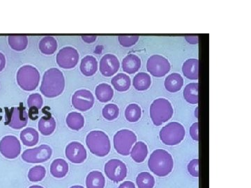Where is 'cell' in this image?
Segmentation results:
<instances>
[{
	"instance_id": "6da1fadb",
	"label": "cell",
	"mask_w": 251,
	"mask_h": 188,
	"mask_svg": "<svg viewBox=\"0 0 251 188\" xmlns=\"http://www.w3.org/2000/svg\"><path fill=\"white\" fill-rule=\"evenodd\" d=\"M65 79L63 72L57 68H51L44 73L40 91L43 95L49 98L59 96L64 92Z\"/></svg>"
},
{
	"instance_id": "7a4b0ae2",
	"label": "cell",
	"mask_w": 251,
	"mask_h": 188,
	"mask_svg": "<svg viewBox=\"0 0 251 188\" xmlns=\"http://www.w3.org/2000/svg\"><path fill=\"white\" fill-rule=\"evenodd\" d=\"M150 171L159 177H165L171 174L174 167L173 157L168 151L156 149L150 156L148 161Z\"/></svg>"
},
{
	"instance_id": "3957f363",
	"label": "cell",
	"mask_w": 251,
	"mask_h": 188,
	"mask_svg": "<svg viewBox=\"0 0 251 188\" xmlns=\"http://www.w3.org/2000/svg\"><path fill=\"white\" fill-rule=\"evenodd\" d=\"M86 143L91 153L99 157L106 156L111 148L108 135L100 130L90 132L86 138Z\"/></svg>"
},
{
	"instance_id": "277c9868",
	"label": "cell",
	"mask_w": 251,
	"mask_h": 188,
	"mask_svg": "<svg viewBox=\"0 0 251 188\" xmlns=\"http://www.w3.org/2000/svg\"><path fill=\"white\" fill-rule=\"evenodd\" d=\"M174 110L169 100L166 98H158L155 100L150 106V117L153 123L160 126L163 123L169 121L173 117Z\"/></svg>"
},
{
	"instance_id": "5b68a950",
	"label": "cell",
	"mask_w": 251,
	"mask_h": 188,
	"mask_svg": "<svg viewBox=\"0 0 251 188\" xmlns=\"http://www.w3.org/2000/svg\"><path fill=\"white\" fill-rule=\"evenodd\" d=\"M17 82L22 90L31 92L35 90L40 81V73L35 67L23 66L17 72Z\"/></svg>"
},
{
	"instance_id": "8992f818",
	"label": "cell",
	"mask_w": 251,
	"mask_h": 188,
	"mask_svg": "<svg viewBox=\"0 0 251 188\" xmlns=\"http://www.w3.org/2000/svg\"><path fill=\"white\" fill-rule=\"evenodd\" d=\"M186 130L184 127L178 122H171L165 125L159 133L162 142L168 146L179 144L184 139Z\"/></svg>"
},
{
	"instance_id": "52a82bcc",
	"label": "cell",
	"mask_w": 251,
	"mask_h": 188,
	"mask_svg": "<svg viewBox=\"0 0 251 188\" xmlns=\"http://www.w3.org/2000/svg\"><path fill=\"white\" fill-rule=\"evenodd\" d=\"M136 141L137 136L133 131L127 129L121 130L114 136V147L117 152L122 156H128L132 146Z\"/></svg>"
},
{
	"instance_id": "ba28073f",
	"label": "cell",
	"mask_w": 251,
	"mask_h": 188,
	"mask_svg": "<svg viewBox=\"0 0 251 188\" xmlns=\"http://www.w3.org/2000/svg\"><path fill=\"white\" fill-rule=\"evenodd\" d=\"M28 117L26 108L23 106V104L21 103L17 108H12L6 111L5 124L9 125L13 129H21L27 125Z\"/></svg>"
},
{
	"instance_id": "9c48e42d",
	"label": "cell",
	"mask_w": 251,
	"mask_h": 188,
	"mask_svg": "<svg viewBox=\"0 0 251 188\" xmlns=\"http://www.w3.org/2000/svg\"><path fill=\"white\" fill-rule=\"evenodd\" d=\"M171 69V63L168 59L159 54L151 56L147 63L148 71L156 77L165 76L170 72Z\"/></svg>"
},
{
	"instance_id": "30bf717a",
	"label": "cell",
	"mask_w": 251,
	"mask_h": 188,
	"mask_svg": "<svg viewBox=\"0 0 251 188\" xmlns=\"http://www.w3.org/2000/svg\"><path fill=\"white\" fill-rule=\"evenodd\" d=\"M52 150L49 145L43 144L38 147L26 150L23 153V161L28 163H41L49 161Z\"/></svg>"
},
{
	"instance_id": "8fae6325",
	"label": "cell",
	"mask_w": 251,
	"mask_h": 188,
	"mask_svg": "<svg viewBox=\"0 0 251 188\" xmlns=\"http://www.w3.org/2000/svg\"><path fill=\"white\" fill-rule=\"evenodd\" d=\"M104 170L107 177L115 183L121 182L125 180L128 172L125 163L118 159L109 161L105 164Z\"/></svg>"
},
{
	"instance_id": "7c38bea8",
	"label": "cell",
	"mask_w": 251,
	"mask_h": 188,
	"mask_svg": "<svg viewBox=\"0 0 251 188\" xmlns=\"http://www.w3.org/2000/svg\"><path fill=\"white\" fill-rule=\"evenodd\" d=\"M78 52L74 47H63L57 54L56 61L59 67L64 69H72L75 67L79 60Z\"/></svg>"
},
{
	"instance_id": "4fadbf2b",
	"label": "cell",
	"mask_w": 251,
	"mask_h": 188,
	"mask_svg": "<svg viewBox=\"0 0 251 188\" xmlns=\"http://www.w3.org/2000/svg\"><path fill=\"white\" fill-rule=\"evenodd\" d=\"M21 151V143L16 137L7 135L0 141V153L7 159H15Z\"/></svg>"
},
{
	"instance_id": "5bb4252c",
	"label": "cell",
	"mask_w": 251,
	"mask_h": 188,
	"mask_svg": "<svg viewBox=\"0 0 251 188\" xmlns=\"http://www.w3.org/2000/svg\"><path fill=\"white\" fill-rule=\"evenodd\" d=\"M72 104L74 108L82 112L90 110L94 104L93 94L90 91L80 90L76 91L72 96Z\"/></svg>"
},
{
	"instance_id": "9a60e30c",
	"label": "cell",
	"mask_w": 251,
	"mask_h": 188,
	"mask_svg": "<svg viewBox=\"0 0 251 188\" xmlns=\"http://www.w3.org/2000/svg\"><path fill=\"white\" fill-rule=\"evenodd\" d=\"M66 157L75 164H80L87 159V151L83 145L77 141H73L66 148Z\"/></svg>"
},
{
	"instance_id": "2e32d148",
	"label": "cell",
	"mask_w": 251,
	"mask_h": 188,
	"mask_svg": "<svg viewBox=\"0 0 251 188\" xmlns=\"http://www.w3.org/2000/svg\"><path fill=\"white\" fill-rule=\"evenodd\" d=\"M120 63L116 56L112 54H105L100 61L99 69L105 77H111L118 71Z\"/></svg>"
},
{
	"instance_id": "e0dca14e",
	"label": "cell",
	"mask_w": 251,
	"mask_h": 188,
	"mask_svg": "<svg viewBox=\"0 0 251 188\" xmlns=\"http://www.w3.org/2000/svg\"><path fill=\"white\" fill-rule=\"evenodd\" d=\"M80 69L81 72L85 76H92L98 70V62L93 56H85L81 60Z\"/></svg>"
},
{
	"instance_id": "ac0fdd59",
	"label": "cell",
	"mask_w": 251,
	"mask_h": 188,
	"mask_svg": "<svg viewBox=\"0 0 251 188\" xmlns=\"http://www.w3.org/2000/svg\"><path fill=\"white\" fill-rule=\"evenodd\" d=\"M141 64V59L136 54H128L122 60V69L126 73L133 74L140 70Z\"/></svg>"
},
{
	"instance_id": "d6986e66",
	"label": "cell",
	"mask_w": 251,
	"mask_h": 188,
	"mask_svg": "<svg viewBox=\"0 0 251 188\" xmlns=\"http://www.w3.org/2000/svg\"><path fill=\"white\" fill-rule=\"evenodd\" d=\"M164 85L168 92L176 93L182 88L184 85V79L180 74L173 72L166 77Z\"/></svg>"
},
{
	"instance_id": "ffe728a7",
	"label": "cell",
	"mask_w": 251,
	"mask_h": 188,
	"mask_svg": "<svg viewBox=\"0 0 251 188\" xmlns=\"http://www.w3.org/2000/svg\"><path fill=\"white\" fill-rule=\"evenodd\" d=\"M198 66L199 62L197 59H187L183 64L182 72L184 76L189 80H196L198 79Z\"/></svg>"
},
{
	"instance_id": "44dd1931",
	"label": "cell",
	"mask_w": 251,
	"mask_h": 188,
	"mask_svg": "<svg viewBox=\"0 0 251 188\" xmlns=\"http://www.w3.org/2000/svg\"><path fill=\"white\" fill-rule=\"evenodd\" d=\"M130 156L132 159L137 163H141L145 161L148 155V148L146 143L143 141L135 143L134 146L130 150Z\"/></svg>"
},
{
	"instance_id": "7402d4cb",
	"label": "cell",
	"mask_w": 251,
	"mask_h": 188,
	"mask_svg": "<svg viewBox=\"0 0 251 188\" xmlns=\"http://www.w3.org/2000/svg\"><path fill=\"white\" fill-rule=\"evenodd\" d=\"M96 97L100 103H107L113 98L114 91L111 86L106 83H101L96 87Z\"/></svg>"
},
{
	"instance_id": "603a6c76",
	"label": "cell",
	"mask_w": 251,
	"mask_h": 188,
	"mask_svg": "<svg viewBox=\"0 0 251 188\" xmlns=\"http://www.w3.org/2000/svg\"><path fill=\"white\" fill-rule=\"evenodd\" d=\"M39 130L43 135L49 136L54 133L56 128V121L51 115L41 117L39 121Z\"/></svg>"
},
{
	"instance_id": "cb8c5ba5",
	"label": "cell",
	"mask_w": 251,
	"mask_h": 188,
	"mask_svg": "<svg viewBox=\"0 0 251 188\" xmlns=\"http://www.w3.org/2000/svg\"><path fill=\"white\" fill-rule=\"evenodd\" d=\"M86 186L87 188H104L105 186V177L100 171H92L87 175Z\"/></svg>"
},
{
	"instance_id": "d4e9b609",
	"label": "cell",
	"mask_w": 251,
	"mask_h": 188,
	"mask_svg": "<svg viewBox=\"0 0 251 188\" xmlns=\"http://www.w3.org/2000/svg\"><path fill=\"white\" fill-rule=\"evenodd\" d=\"M69 171V165L64 160L56 159L52 162L50 166V173L54 177L62 179L67 174Z\"/></svg>"
},
{
	"instance_id": "484cf974",
	"label": "cell",
	"mask_w": 251,
	"mask_h": 188,
	"mask_svg": "<svg viewBox=\"0 0 251 188\" xmlns=\"http://www.w3.org/2000/svg\"><path fill=\"white\" fill-rule=\"evenodd\" d=\"M111 83L114 88L120 92L129 90L131 80L130 77L125 73H118L112 79Z\"/></svg>"
},
{
	"instance_id": "4316f807",
	"label": "cell",
	"mask_w": 251,
	"mask_h": 188,
	"mask_svg": "<svg viewBox=\"0 0 251 188\" xmlns=\"http://www.w3.org/2000/svg\"><path fill=\"white\" fill-rule=\"evenodd\" d=\"M151 85V79L147 72H138L133 80V85L135 90L143 92L148 90Z\"/></svg>"
},
{
	"instance_id": "83f0119b",
	"label": "cell",
	"mask_w": 251,
	"mask_h": 188,
	"mask_svg": "<svg viewBox=\"0 0 251 188\" xmlns=\"http://www.w3.org/2000/svg\"><path fill=\"white\" fill-rule=\"evenodd\" d=\"M21 140L25 146H34L39 142V133L34 128H25L21 133Z\"/></svg>"
},
{
	"instance_id": "f1b7e54d",
	"label": "cell",
	"mask_w": 251,
	"mask_h": 188,
	"mask_svg": "<svg viewBox=\"0 0 251 188\" xmlns=\"http://www.w3.org/2000/svg\"><path fill=\"white\" fill-rule=\"evenodd\" d=\"M39 47L43 54L51 55L57 50V42L52 36H45L39 42Z\"/></svg>"
},
{
	"instance_id": "f546056e",
	"label": "cell",
	"mask_w": 251,
	"mask_h": 188,
	"mask_svg": "<svg viewBox=\"0 0 251 188\" xmlns=\"http://www.w3.org/2000/svg\"><path fill=\"white\" fill-rule=\"evenodd\" d=\"M66 122L69 128L78 131L83 128L85 125V118L81 114L73 112L68 115Z\"/></svg>"
},
{
	"instance_id": "4dcf8cb0",
	"label": "cell",
	"mask_w": 251,
	"mask_h": 188,
	"mask_svg": "<svg viewBox=\"0 0 251 188\" xmlns=\"http://www.w3.org/2000/svg\"><path fill=\"white\" fill-rule=\"evenodd\" d=\"M184 97L188 103L197 105L198 103V83L197 82L188 84L186 86L184 91Z\"/></svg>"
},
{
	"instance_id": "1f68e13d",
	"label": "cell",
	"mask_w": 251,
	"mask_h": 188,
	"mask_svg": "<svg viewBox=\"0 0 251 188\" xmlns=\"http://www.w3.org/2000/svg\"><path fill=\"white\" fill-rule=\"evenodd\" d=\"M10 47L16 51H23L27 48L28 39L24 35H11L9 36Z\"/></svg>"
},
{
	"instance_id": "d6a6232c",
	"label": "cell",
	"mask_w": 251,
	"mask_h": 188,
	"mask_svg": "<svg viewBox=\"0 0 251 188\" xmlns=\"http://www.w3.org/2000/svg\"><path fill=\"white\" fill-rule=\"evenodd\" d=\"M136 184L138 188H153L155 186V179L151 174L143 171L137 176Z\"/></svg>"
},
{
	"instance_id": "836d02e7",
	"label": "cell",
	"mask_w": 251,
	"mask_h": 188,
	"mask_svg": "<svg viewBox=\"0 0 251 188\" xmlns=\"http://www.w3.org/2000/svg\"><path fill=\"white\" fill-rule=\"evenodd\" d=\"M141 108L137 104H130L125 110V117L127 121L137 122L141 117Z\"/></svg>"
},
{
	"instance_id": "e575fe53",
	"label": "cell",
	"mask_w": 251,
	"mask_h": 188,
	"mask_svg": "<svg viewBox=\"0 0 251 188\" xmlns=\"http://www.w3.org/2000/svg\"><path fill=\"white\" fill-rule=\"evenodd\" d=\"M46 170L43 166H35L31 168L28 173V179L31 182H39L45 178Z\"/></svg>"
},
{
	"instance_id": "d590c367",
	"label": "cell",
	"mask_w": 251,
	"mask_h": 188,
	"mask_svg": "<svg viewBox=\"0 0 251 188\" xmlns=\"http://www.w3.org/2000/svg\"><path fill=\"white\" fill-rule=\"evenodd\" d=\"M120 115V109L115 104H108L102 110V115L108 121L116 119Z\"/></svg>"
},
{
	"instance_id": "8d00e7d4",
	"label": "cell",
	"mask_w": 251,
	"mask_h": 188,
	"mask_svg": "<svg viewBox=\"0 0 251 188\" xmlns=\"http://www.w3.org/2000/svg\"><path fill=\"white\" fill-rule=\"evenodd\" d=\"M138 40H139L138 36L122 35L118 36L119 43L120 45L125 47H129L135 45Z\"/></svg>"
},
{
	"instance_id": "74e56055",
	"label": "cell",
	"mask_w": 251,
	"mask_h": 188,
	"mask_svg": "<svg viewBox=\"0 0 251 188\" xmlns=\"http://www.w3.org/2000/svg\"><path fill=\"white\" fill-rule=\"evenodd\" d=\"M43 101L42 96L39 94H33L29 95L27 99V105L29 108L35 107L38 109L42 108Z\"/></svg>"
},
{
	"instance_id": "f35d334b",
	"label": "cell",
	"mask_w": 251,
	"mask_h": 188,
	"mask_svg": "<svg viewBox=\"0 0 251 188\" xmlns=\"http://www.w3.org/2000/svg\"><path fill=\"white\" fill-rule=\"evenodd\" d=\"M188 171L193 177L199 176V161L198 159H194L190 162L188 164Z\"/></svg>"
},
{
	"instance_id": "ab89813d",
	"label": "cell",
	"mask_w": 251,
	"mask_h": 188,
	"mask_svg": "<svg viewBox=\"0 0 251 188\" xmlns=\"http://www.w3.org/2000/svg\"><path fill=\"white\" fill-rule=\"evenodd\" d=\"M190 135H191V138H193L195 141H198L199 138H198V123H193L191 125V128H190Z\"/></svg>"
},
{
	"instance_id": "60d3db41",
	"label": "cell",
	"mask_w": 251,
	"mask_h": 188,
	"mask_svg": "<svg viewBox=\"0 0 251 188\" xmlns=\"http://www.w3.org/2000/svg\"><path fill=\"white\" fill-rule=\"evenodd\" d=\"M28 117L34 121L37 119L39 118V109L35 108V107L29 108Z\"/></svg>"
},
{
	"instance_id": "b9f144b4",
	"label": "cell",
	"mask_w": 251,
	"mask_h": 188,
	"mask_svg": "<svg viewBox=\"0 0 251 188\" xmlns=\"http://www.w3.org/2000/svg\"><path fill=\"white\" fill-rule=\"evenodd\" d=\"M185 39H186L188 44H192V45H196V44H198V41H199V38H198V36L196 35L186 36L185 37Z\"/></svg>"
},
{
	"instance_id": "7bdbcfd3",
	"label": "cell",
	"mask_w": 251,
	"mask_h": 188,
	"mask_svg": "<svg viewBox=\"0 0 251 188\" xmlns=\"http://www.w3.org/2000/svg\"><path fill=\"white\" fill-rule=\"evenodd\" d=\"M97 36L95 35H82V39L87 44H92L97 40Z\"/></svg>"
},
{
	"instance_id": "ee69618b",
	"label": "cell",
	"mask_w": 251,
	"mask_h": 188,
	"mask_svg": "<svg viewBox=\"0 0 251 188\" xmlns=\"http://www.w3.org/2000/svg\"><path fill=\"white\" fill-rule=\"evenodd\" d=\"M118 188H135V184L131 181H125Z\"/></svg>"
},
{
	"instance_id": "f6af8a7d",
	"label": "cell",
	"mask_w": 251,
	"mask_h": 188,
	"mask_svg": "<svg viewBox=\"0 0 251 188\" xmlns=\"http://www.w3.org/2000/svg\"><path fill=\"white\" fill-rule=\"evenodd\" d=\"M5 66H6V58H5L4 54L0 52V72L2 71Z\"/></svg>"
},
{
	"instance_id": "bcb514c9",
	"label": "cell",
	"mask_w": 251,
	"mask_h": 188,
	"mask_svg": "<svg viewBox=\"0 0 251 188\" xmlns=\"http://www.w3.org/2000/svg\"><path fill=\"white\" fill-rule=\"evenodd\" d=\"M29 188H43L42 186H31V187H29Z\"/></svg>"
},
{
	"instance_id": "7dc6e473",
	"label": "cell",
	"mask_w": 251,
	"mask_h": 188,
	"mask_svg": "<svg viewBox=\"0 0 251 188\" xmlns=\"http://www.w3.org/2000/svg\"><path fill=\"white\" fill-rule=\"evenodd\" d=\"M70 188H84L81 186H72V187H71Z\"/></svg>"
},
{
	"instance_id": "c3c4849f",
	"label": "cell",
	"mask_w": 251,
	"mask_h": 188,
	"mask_svg": "<svg viewBox=\"0 0 251 188\" xmlns=\"http://www.w3.org/2000/svg\"><path fill=\"white\" fill-rule=\"evenodd\" d=\"M195 115H196V117L198 118V108H196V112H195Z\"/></svg>"
},
{
	"instance_id": "681fc988",
	"label": "cell",
	"mask_w": 251,
	"mask_h": 188,
	"mask_svg": "<svg viewBox=\"0 0 251 188\" xmlns=\"http://www.w3.org/2000/svg\"><path fill=\"white\" fill-rule=\"evenodd\" d=\"M0 110H1V109H0ZM1 116H2V115H1V114H0V120H1V118H2V117Z\"/></svg>"
}]
</instances>
